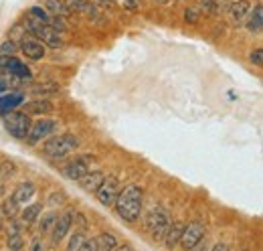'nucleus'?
<instances>
[{
    "label": "nucleus",
    "instance_id": "f257e3e1",
    "mask_svg": "<svg viewBox=\"0 0 263 251\" xmlns=\"http://www.w3.org/2000/svg\"><path fill=\"white\" fill-rule=\"evenodd\" d=\"M142 205H144V190L138 185H128L124 190H120L114 207L116 213L120 215V219L126 223H136L142 215Z\"/></svg>",
    "mask_w": 263,
    "mask_h": 251
},
{
    "label": "nucleus",
    "instance_id": "f03ea898",
    "mask_svg": "<svg viewBox=\"0 0 263 251\" xmlns=\"http://www.w3.org/2000/svg\"><path fill=\"white\" fill-rule=\"evenodd\" d=\"M79 148V138L73 134H61L55 138H49L43 144V154L51 160H61V158L69 156L73 150Z\"/></svg>",
    "mask_w": 263,
    "mask_h": 251
},
{
    "label": "nucleus",
    "instance_id": "7ed1b4c3",
    "mask_svg": "<svg viewBox=\"0 0 263 251\" xmlns=\"http://www.w3.org/2000/svg\"><path fill=\"white\" fill-rule=\"evenodd\" d=\"M170 213L166 211L164 207H154L148 215H146V219H144V227H146V231H148V235L154 239V241H162L166 235V231H168V227H170Z\"/></svg>",
    "mask_w": 263,
    "mask_h": 251
},
{
    "label": "nucleus",
    "instance_id": "20e7f679",
    "mask_svg": "<svg viewBox=\"0 0 263 251\" xmlns=\"http://www.w3.org/2000/svg\"><path fill=\"white\" fill-rule=\"evenodd\" d=\"M2 120H4V128L6 132L16 138V140H25L27 138V132L31 128V118L27 112H14V110H8V112H2Z\"/></svg>",
    "mask_w": 263,
    "mask_h": 251
},
{
    "label": "nucleus",
    "instance_id": "39448f33",
    "mask_svg": "<svg viewBox=\"0 0 263 251\" xmlns=\"http://www.w3.org/2000/svg\"><path fill=\"white\" fill-rule=\"evenodd\" d=\"M25 31L29 32V34H33L34 39L43 41L45 47H51V49H61V47H63V41H61L59 32L55 31V29H51L49 25L31 21L29 25H25Z\"/></svg>",
    "mask_w": 263,
    "mask_h": 251
},
{
    "label": "nucleus",
    "instance_id": "423d86ee",
    "mask_svg": "<svg viewBox=\"0 0 263 251\" xmlns=\"http://www.w3.org/2000/svg\"><path fill=\"white\" fill-rule=\"evenodd\" d=\"M55 128H57V122L55 120H49V118H41L36 122H31V128L27 132L25 142L29 146H36L39 142H43L45 138H49L55 132Z\"/></svg>",
    "mask_w": 263,
    "mask_h": 251
},
{
    "label": "nucleus",
    "instance_id": "0eeeda50",
    "mask_svg": "<svg viewBox=\"0 0 263 251\" xmlns=\"http://www.w3.org/2000/svg\"><path fill=\"white\" fill-rule=\"evenodd\" d=\"M0 73L4 75H12L21 81H29L33 75H31V69L25 65L23 61L14 59L12 55H0Z\"/></svg>",
    "mask_w": 263,
    "mask_h": 251
},
{
    "label": "nucleus",
    "instance_id": "6e6552de",
    "mask_svg": "<svg viewBox=\"0 0 263 251\" xmlns=\"http://www.w3.org/2000/svg\"><path fill=\"white\" fill-rule=\"evenodd\" d=\"M93 162H96V158L91 156V154H81L75 160H71L69 164H65L61 172H63V176H65L67 181H79L87 170H91Z\"/></svg>",
    "mask_w": 263,
    "mask_h": 251
},
{
    "label": "nucleus",
    "instance_id": "1a4fd4ad",
    "mask_svg": "<svg viewBox=\"0 0 263 251\" xmlns=\"http://www.w3.org/2000/svg\"><path fill=\"white\" fill-rule=\"evenodd\" d=\"M118 194H120V181L116 176H105L101 185L96 188V196L103 207H114Z\"/></svg>",
    "mask_w": 263,
    "mask_h": 251
},
{
    "label": "nucleus",
    "instance_id": "9d476101",
    "mask_svg": "<svg viewBox=\"0 0 263 251\" xmlns=\"http://www.w3.org/2000/svg\"><path fill=\"white\" fill-rule=\"evenodd\" d=\"M202 237H204V227L200 223H197V221L195 223H189V225H184V231L180 235L178 245L182 249H195L198 243L202 241Z\"/></svg>",
    "mask_w": 263,
    "mask_h": 251
},
{
    "label": "nucleus",
    "instance_id": "9b49d317",
    "mask_svg": "<svg viewBox=\"0 0 263 251\" xmlns=\"http://www.w3.org/2000/svg\"><path fill=\"white\" fill-rule=\"evenodd\" d=\"M18 51H21L27 59H31V61H41V59L45 57V53H47L45 45H43L39 39H34L33 34H29V32H27V37L21 39Z\"/></svg>",
    "mask_w": 263,
    "mask_h": 251
},
{
    "label": "nucleus",
    "instance_id": "f8f14e48",
    "mask_svg": "<svg viewBox=\"0 0 263 251\" xmlns=\"http://www.w3.org/2000/svg\"><path fill=\"white\" fill-rule=\"evenodd\" d=\"M71 225H73V213H71V211H67V213H63V215L57 217L55 225H53V231L49 233V235H51V243H53L55 247L67 237Z\"/></svg>",
    "mask_w": 263,
    "mask_h": 251
},
{
    "label": "nucleus",
    "instance_id": "ddd939ff",
    "mask_svg": "<svg viewBox=\"0 0 263 251\" xmlns=\"http://www.w3.org/2000/svg\"><path fill=\"white\" fill-rule=\"evenodd\" d=\"M251 2L249 0H233L229 4V8H227V16H229L231 25H235V27H241L243 23H245V19H247V14L251 12Z\"/></svg>",
    "mask_w": 263,
    "mask_h": 251
},
{
    "label": "nucleus",
    "instance_id": "4468645a",
    "mask_svg": "<svg viewBox=\"0 0 263 251\" xmlns=\"http://www.w3.org/2000/svg\"><path fill=\"white\" fill-rule=\"evenodd\" d=\"M6 247L8 249H23L25 247V239H23V223L12 219L10 229H8V237H6Z\"/></svg>",
    "mask_w": 263,
    "mask_h": 251
},
{
    "label": "nucleus",
    "instance_id": "2eb2a0df",
    "mask_svg": "<svg viewBox=\"0 0 263 251\" xmlns=\"http://www.w3.org/2000/svg\"><path fill=\"white\" fill-rule=\"evenodd\" d=\"M105 178V174L101 172V170H87L81 178H79V185L83 190H87V192H96V188L101 185V181Z\"/></svg>",
    "mask_w": 263,
    "mask_h": 251
},
{
    "label": "nucleus",
    "instance_id": "dca6fc26",
    "mask_svg": "<svg viewBox=\"0 0 263 251\" xmlns=\"http://www.w3.org/2000/svg\"><path fill=\"white\" fill-rule=\"evenodd\" d=\"M182 231H184V223H178V221H176V223H170V227H168V231H166L164 239H162L168 249H174V247L178 245Z\"/></svg>",
    "mask_w": 263,
    "mask_h": 251
},
{
    "label": "nucleus",
    "instance_id": "f3484780",
    "mask_svg": "<svg viewBox=\"0 0 263 251\" xmlns=\"http://www.w3.org/2000/svg\"><path fill=\"white\" fill-rule=\"evenodd\" d=\"M245 27L249 32H259L263 29V8L261 4H257L255 8H251V12L245 19Z\"/></svg>",
    "mask_w": 263,
    "mask_h": 251
},
{
    "label": "nucleus",
    "instance_id": "a211bd4d",
    "mask_svg": "<svg viewBox=\"0 0 263 251\" xmlns=\"http://www.w3.org/2000/svg\"><path fill=\"white\" fill-rule=\"evenodd\" d=\"M25 110H27V114H33V116H47L53 112V103L47 99H34L25 105Z\"/></svg>",
    "mask_w": 263,
    "mask_h": 251
},
{
    "label": "nucleus",
    "instance_id": "6ab92c4d",
    "mask_svg": "<svg viewBox=\"0 0 263 251\" xmlns=\"http://www.w3.org/2000/svg\"><path fill=\"white\" fill-rule=\"evenodd\" d=\"M34 194V185L33 183H21L18 187L14 188V192L10 194L18 205H25L27 201H31Z\"/></svg>",
    "mask_w": 263,
    "mask_h": 251
},
{
    "label": "nucleus",
    "instance_id": "aec40b11",
    "mask_svg": "<svg viewBox=\"0 0 263 251\" xmlns=\"http://www.w3.org/2000/svg\"><path fill=\"white\" fill-rule=\"evenodd\" d=\"M41 213H43V205L41 203H33V205H29L23 213H21V223L23 225H33L34 221L41 217Z\"/></svg>",
    "mask_w": 263,
    "mask_h": 251
},
{
    "label": "nucleus",
    "instance_id": "412c9836",
    "mask_svg": "<svg viewBox=\"0 0 263 251\" xmlns=\"http://www.w3.org/2000/svg\"><path fill=\"white\" fill-rule=\"evenodd\" d=\"M18 213H21V205H18L12 196L4 199V203H2V207H0V215L6 217L8 221H12L18 217Z\"/></svg>",
    "mask_w": 263,
    "mask_h": 251
},
{
    "label": "nucleus",
    "instance_id": "4be33fe9",
    "mask_svg": "<svg viewBox=\"0 0 263 251\" xmlns=\"http://www.w3.org/2000/svg\"><path fill=\"white\" fill-rule=\"evenodd\" d=\"M25 101V95L23 94H14V89L10 92V95H6V97H0V114L2 112H6V110H14L16 105H21Z\"/></svg>",
    "mask_w": 263,
    "mask_h": 251
},
{
    "label": "nucleus",
    "instance_id": "5701e85b",
    "mask_svg": "<svg viewBox=\"0 0 263 251\" xmlns=\"http://www.w3.org/2000/svg\"><path fill=\"white\" fill-rule=\"evenodd\" d=\"M231 2L233 0H204L202 8H206V12H211V14H223V12H227Z\"/></svg>",
    "mask_w": 263,
    "mask_h": 251
},
{
    "label": "nucleus",
    "instance_id": "b1692460",
    "mask_svg": "<svg viewBox=\"0 0 263 251\" xmlns=\"http://www.w3.org/2000/svg\"><path fill=\"white\" fill-rule=\"evenodd\" d=\"M96 247H98V251L116 249L118 247V239L111 233H101V235L96 237Z\"/></svg>",
    "mask_w": 263,
    "mask_h": 251
},
{
    "label": "nucleus",
    "instance_id": "393cba45",
    "mask_svg": "<svg viewBox=\"0 0 263 251\" xmlns=\"http://www.w3.org/2000/svg\"><path fill=\"white\" fill-rule=\"evenodd\" d=\"M57 217H59V215H57L55 211L45 213V215H43V219L39 217V219H41V223H39V233H41V235H49V233L53 231V225H55Z\"/></svg>",
    "mask_w": 263,
    "mask_h": 251
},
{
    "label": "nucleus",
    "instance_id": "a878e982",
    "mask_svg": "<svg viewBox=\"0 0 263 251\" xmlns=\"http://www.w3.org/2000/svg\"><path fill=\"white\" fill-rule=\"evenodd\" d=\"M47 8H49V12L55 14V16H67V14L71 12L69 6L65 4V0H47Z\"/></svg>",
    "mask_w": 263,
    "mask_h": 251
},
{
    "label": "nucleus",
    "instance_id": "bb28decb",
    "mask_svg": "<svg viewBox=\"0 0 263 251\" xmlns=\"http://www.w3.org/2000/svg\"><path fill=\"white\" fill-rule=\"evenodd\" d=\"M29 19H31V21H36V23H43V25H49V21H51V16L47 14V10L41 8V6H33V8L29 10Z\"/></svg>",
    "mask_w": 263,
    "mask_h": 251
},
{
    "label": "nucleus",
    "instance_id": "cd10ccee",
    "mask_svg": "<svg viewBox=\"0 0 263 251\" xmlns=\"http://www.w3.org/2000/svg\"><path fill=\"white\" fill-rule=\"evenodd\" d=\"M83 239H85V233H83V231H75V235H71V239H69V243H67V249L79 251L81 249Z\"/></svg>",
    "mask_w": 263,
    "mask_h": 251
},
{
    "label": "nucleus",
    "instance_id": "c85d7f7f",
    "mask_svg": "<svg viewBox=\"0 0 263 251\" xmlns=\"http://www.w3.org/2000/svg\"><path fill=\"white\" fill-rule=\"evenodd\" d=\"M49 27H51V29H55L57 32H63L67 29V23H65V19H63V16H55V14H53V16H51V21H49Z\"/></svg>",
    "mask_w": 263,
    "mask_h": 251
},
{
    "label": "nucleus",
    "instance_id": "c756f323",
    "mask_svg": "<svg viewBox=\"0 0 263 251\" xmlns=\"http://www.w3.org/2000/svg\"><path fill=\"white\" fill-rule=\"evenodd\" d=\"M18 51V45L10 39V41H4L2 45H0V55H12V53H16Z\"/></svg>",
    "mask_w": 263,
    "mask_h": 251
},
{
    "label": "nucleus",
    "instance_id": "7c9ffc66",
    "mask_svg": "<svg viewBox=\"0 0 263 251\" xmlns=\"http://www.w3.org/2000/svg\"><path fill=\"white\" fill-rule=\"evenodd\" d=\"M249 61L253 63L255 67H261V63H263V51H261V49H255V51H251V55H249Z\"/></svg>",
    "mask_w": 263,
    "mask_h": 251
},
{
    "label": "nucleus",
    "instance_id": "2f4dec72",
    "mask_svg": "<svg viewBox=\"0 0 263 251\" xmlns=\"http://www.w3.org/2000/svg\"><path fill=\"white\" fill-rule=\"evenodd\" d=\"M65 199H67L65 192H53V194L49 196V205H53V207H55V205H63Z\"/></svg>",
    "mask_w": 263,
    "mask_h": 251
},
{
    "label": "nucleus",
    "instance_id": "473e14b6",
    "mask_svg": "<svg viewBox=\"0 0 263 251\" xmlns=\"http://www.w3.org/2000/svg\"><path fill=\"white\" fill-rule=\"evenodd\" d=\"M184 19H186L189 23H197V19H198V8H197V6H191V8L184 12Z\"/></svg>",
    "mask_w": 263,
    "mask_h": 251
},
{
    "label": "nucleus",
    "instance_id": "72a5a7b5",
    "mask_svg": "<svg viewBox=\"0 0 263 251\" xmlns=\"http://www.w3.org/2000/svg\"><path fill=\"white\" fill-rule=\"evenodd\" d=\"M118 2L128 10H138V6H140V0H118Z\"/></svg>",
    "mask_w": 263,
    "mask_h": 251
},
{
    "label": "nucleus",
    "instance_id": "f704fd0d",
    "mask_svg": "<svg viewBox=\"0 0 263 251\" xmlns=\"http://www.w3.org/2000/svg\"><path fill=\"white\" fill-rule=\"evenodd\" d=\"M73 217H75V223L81 227V231H83V229H87V221H85V217H83L81 213H75Z\"/></svg>",
    "mask_w": 263,
    "mask_h": 251
},
{
    "label": "nucleus",
    "instance_id": "c9c22d12",
    "mask_svg": "<svg viewBox=\"0 0 263 251\" xmlns=\"http://www.w3.org/2000/svg\"><path fill=\"white\" fill-rule=\"evenodd\" d=\"M31 249H43V243L41 241H34L33 245H31Z\"/></svg>",
    "mask_w": 263,
    "mask_h": 251
},
{
    "label": "nucleus",
    "instance_id": "e433bc0d",
    "mask_svg": "<svg viewBox=\"0 0 263 251\" xmlns=\"http://www.w3.org/2000/svg\"><path fill=\"white\" fill-rule=\"evenodd\" d=\"M213 249H215V251H225V249H227V245H221V243H219V245H215Z\"/></svg>",
    "mask_w": 263,
    "mask_h": 251
},
{
    "label": "nucleus",
    "instance_id": "4c0bfd02",
    "mask_svg": "<svg viewBox=\"0 0 263 251\" xmlns=\"http://www.w3.org/2000/svg\"><path fill=\"white\" fill-rule=\"evenodd\" d=\"M98 2H101V4H109V2H114V0H98Z\"/></svg>",
    "mask_w": 263,
    "mask_h": 251
},
{
    "label": "nucleus",
    "instance_id": "58836bf2",
    "mask_svg": "<svg viewBox=\"0 0 263 251\" xmlns=\"http://www.w3.org/2000/svg\"><path fill=\"white\" fill-rule=\"evenodd\" d=\"M156 2H160V4H168L170 0H156Z\"/></svg>",
    "mask_w": 263,
    "mask_h": 251
},
{
    "label": "nucleus",
    "instance_id": "ea45409f",
    "mask_svg": "<svg viewBox=\"0 0 263 251\" xmlns=\"http://www.w3.org/2000/svg\"><path fill=\"white\" fill-rule=\"evenodd\" d=\"M0 231H2V217H0Z\"/></svg>",
    "mask_w": 263,
    "mask_h": 251
},
{
    "label": "nucleus",
    "instance_id": "a19ab883",
    "mask_svg": "<svg viewBox=\"0 0 263 251\" xmlns=\"http://www.w3.org/2000/svg\"><path fill=\"white\" fill-rule=\"evenodd\" d=\"M0 194H2V183H0Z\"/></svg>",
    "mask_w": 263,
    "mask_h": 251
},
{
    "label": "nucleus",
    "instance_id": "79ce46f5",
    "mask_svg": "<svg viewBox=\"0 0 263 251\" xmlns=\"http://www.w3.org/2000/svg\"><path fill=\"white\" fill-rule=\"evenodd\" d=\"M200 2H204V0H200Z\"/></svg>",
    "mask_w": 263,
    "mask_h": 251
}]
</instances>
